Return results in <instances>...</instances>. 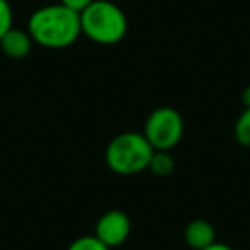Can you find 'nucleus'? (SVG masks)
<instances>
[{
  "label": "nucleus",
  "instance_id": "f257e3e1",
  "mask_svg": "<svg viewBox=\"0 0 250 250\" xmlns=\"http://www.w3.org/2000/svg\"><path fill=\"white\" fill-rule=\"evenodd\" d=\"M28 33L36 45L50 50H63L77 42L81 31V14L63 4L40 7L29 16Z\"/></svg>",
  "mask_w": 250,
  "mask_h": 250
},
{
  "label": "nucleus",
  "instance_id": "f03ea898",
  "mask_svg": "<svg viewBox=\"0 0 250 250\" xmlns=\"http://www.w3.org/2000/svg\"><path fill=\"white\" fill-rule=\"evenodd\" d=\"M79 14L83 35L98 45H117L127 35V16L110 0H94Z\"/></svg>",
  "mask_w": 250,
  "mask_h": 250
},
{
  "label": "nucleus",
  "instance_id": "7ed1b4c3",
  "mask_svg": "<svg viewBox=\"0 0 250 250\" xmlns=\"http://www.w3.org/2000/svg\"><path fill=\"white\" fill-rule=\"evenodd\" d=\"M154 149L144 134L122 132L110 141L104 151L106 167L117 175H136L147 170Z\"/></svg>",
  "mask_w": 250,
  "mask_h": 250
},
{
  "label": "nucleus",
  "instance_id": "20e7f679",
  "mask_svg": "<svg viewBox=\"0 0 250 250\" xmlns=\"http://www.w3.org/2000/svg\"><path fill=\"white\" fill-rule=\"evenodd\" d=\"M143 134L154 151H170L184 137V118L175 108L160 106L146 118Z\"/></svg>",
  "mask_w": 250,
  "mask_h": 250
},
{
  "label": "nucleus",
  "instance_id": "39448f33",
  "mask_svg": "<svg viewBox=\"0 0 250 250\" xmlns=\"http://www.w3.org/2000/svg\"><path fill=\"white\" fill-rule=\"evenodd\" d=\"M130 229H132V225H130L129 216L120 209H111L101 214L96 221L94 236L111 250L127 242V238L130 236Z\"/></svg>",
  "mask_w": 250,
  "mask_h": 250
},
{
  "label": "nucleus",
  "instance_id": "423d86ee",
  "mask_svg": "<svg viewBox=\"0 0 250 250\" xmlns=\"http://www.w3.org/2000/svg\"><path fill=\"white\" fill-rule=\"evenodd\" d=\"M33 38L29 36L28 29L11 28L0 40V50L4 52L5 57L12 60H21L29 55L33 50Z\"/></svg>",
  "mask_w": 250,
  "mask_h": 250
},
{
  "label": "nucleus",
  "instance_id": "0eeeda50",
  "mask_svg": "<svg viewBox=\"0 0 250 250\" xmlns=\"http://www.w3.org/2000/svg\"><path fill=\"white\" fill-rule=\"evenodd\" d=\"M185 243L192 250H204L216 242V229L208 219H194L184 233Z\"/></svg>",
  "mask_w": 250,
  "mask_h": 250
},
{
  "label": "nucleus",
  "instance_id": "6e6552de",
  "mask_svg": "<svg viewBox=\"0 0 250 250\" xmlns=\"http://www.w3.org/2000/svg\"><path fill=\"white\" fill-rule=\"evenodd\" d=\"M175 168V160L168 151H154L147 170L156 177H168Z\"/></svg>",
  "mask_w": 250,
  "mask_h": 250
},
{
  "label": "nucleus",
  "instance_id": "1a4fd4ad",
  "mask_svg": "<svg viewBox=\"0 0 250 250\" xmlns=\"http://www.w3.org/2000/svg\"><path fill=\"white\" fill-rule=\"evenodd\" d=\"M235 139L242 146L250 147V108L240 113V117L235 122Z\"/></svg>",
  "mask_w": 250,
  "mask_h": 250
},
{
  "label": "nucleus",
  "instance_id": "9d476101",
  "mask_svg": "<svg viewBox=\"0 0 250 250\" xmlns=\"http://www.w3.org/2000/svg\"><path fill=\"white\" fill-rule=\"evenodd\" d=\"M67 250H110V249L103 242H100L94 235H84L74 240L67 247Z\"/></svg>",
  "mask_w": 250,
  "mask_h": 250
},
{
  "label": "nucleus",
  "instance_id": "9b49d317",
  "mask_svg": "<svg viewBox=\"0 0 250 250\" xmlns=\"http://www.w3.org/2000/svg\"><path fill=\"white\" fill-rule=\"evenodd\" d=\"M12 22H14V12H12L9 0H0V40L9 29L14 28Z\"/></svg>",
  "mask_w": 250,
  "mask_h": 250
},
{
  "label": "nucleus",
  "instance_id": "f8f14e48",
  "mask_svg": "<svg viewBox=\"0 0 250 250\" xmlns=\"http://www.w3.org/2000/svg\"><path fill=\"white\" fill-rule=\"evenodd\" d=\"M91 2H94V0H60V4H63L65 7L72 9V11H77V12L84 11Z\"/></svg>",
  "mask_w": 250,
  "mask_h": 250
},
{
  "label": "nucleus",
  "instance_id": "ddd939ff",
  "mask_svg": "<svg viewBox=\"0 0 250 250\" xmlns=\"http://www.w3.org/2000/svg\"><path fill=\"white\" fill-rule=\"evenodd\" d=\"M242 103H243V108H250V86L243 89V93H242Z\"/></svg>",
  "mask_w": 250,
  "mask_h": 250
},
{
  "label": "nucleus",
  "instance_id": "4468645a",
  "mask_svg": "<svg viewBox=\"0 0 250 250\" xmlns=\"http://www.w3.org/2000/svg\"><path fill=\"white\" fill-rule=\"evenodd\" d=\"M204 250H233L231 247H228L226 243H218V242H214L212 245H209L208 249H204Z\"/></svg>",
  "mask_w": 250,
  "mask_h": 250
}]
</instances>
